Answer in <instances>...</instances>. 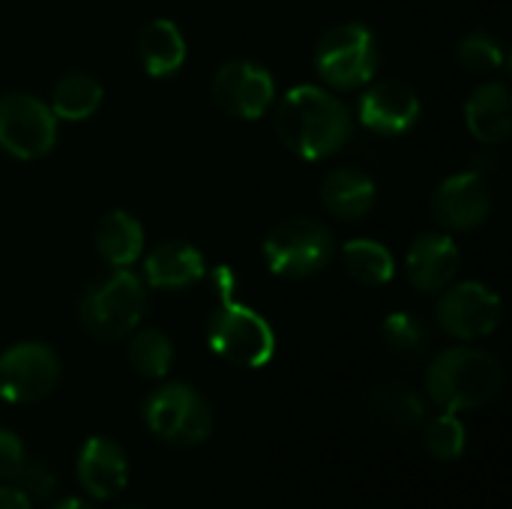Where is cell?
<instances>
[{
  "instance_id": "obj_1",
  "label": "cell",
  "mask_w": 512,
  "mask_h": 509,
  "mask_svg": "<svg viewBox=\"0 0 512 509\" xmlns=\"http://www.w3.org/2000/svg\"><path fill=\"white\" fill-rule=\"evenodd\" d=\"M279 141L306 162L327 159L351 138V111L333 93L303 84L285 93L273 117Z\"/></svg>"
},
{
  "instance_id": "obj_2",
  "label": "cell",
  "mask_w": 512,
  "mask_h": 509,
  "mask_svg": "<svg viewBox=\"0 0 512 509\" xmlns=\"http://www.w3.org/2000/svg\"><path fill=\"white\" fill-rule=\"evenodd\" d=\"M429 399L450 411H477L504 390V369L495 354L480 348H450L438 354L426 372Z\"/></svg>"
},
{
  "instance_id": "obj_3",
  "label": "cell",
  "mask_w": 512,
  "mask_h": 509,
  "mask_svg": "<svg viewBox=\"0 0 512 509\" xmlns=\"http://www.w3.org/2000/svg\"><path fill=\"white\" fill-rule=\"evenodd\" d=\"M144 309H147L144 282L129 267H117L111 276L93 282L81 294L78 318L93 339L117 342L126 339L141 324Z\"/></svg>"
},
{
  "instance_id": "obj_4",
  "label": "cell",
  "mask_w": 512,
  "mask_h": 509,
  "mask_svg": "<svg viewBox=\"0 0 512 509\" xmlns=\"http://www.w3.org/2000/svg\"><path fill=\"white\" fill-rule=\"evenodd\" d=\"M144 426L162 444L177 447V450H192L210 438L213 408L192 384L171 381L147 396Z\"/></svg>"
},
{
  "instance_id": "obj_5",
  "label": "cell",
  "mask_w": 512,
  "mask_h": 509,
  "mask_svg": "<svg viewBox=\"0 0 512 509\" xmlns=\"http://www.w3.org/2000/svg\"><path fill=\"white\" fill-rule=\"evenodd\" d=\"M261 252L273 276L309 279L330 267L336 255V237L324 222L297 216V219H285L282 225H276L267 234Z\"/></svg>"
},
{
  "instance_id": "obj_6",
  "label": "cell",
  "mask_w": 512,
  "mask_h": 509,
  "mask_svg": "<svg viewBox=\"0 0 512 509\" xmlns=\"http://www.w3.org/2000/svg\"><path fill=\"white\" fill-rule=\"evenodd\" d=\"M207 345L231 366L261 369L276 354V333L258 312L225 300L207 321Z\"/></svg>"
},
{
  "instance_id": "obj_7",
  "label": "cell",
  "mask_w": 512,
  "mask_h": 509,
  "mask_svg": "<svg viewBox=\"0 0 512 509\" xmlns=\"http://www.w3.org/2000/svg\"><path fill=\"white\" fill-rule=\"evenodd\" d=\"M381 66V48L366 24H339L324 33L315 51L318 75L336 90L366 87Z\"/></svg>"
},
{
  "instance_id": "obj_8",
  "label": "cell",
  "mask_w": 512,
  "mask_h": 509,
  "mask_svg": "<svg viewBox=\"0 0 512 509\" xmlns=\"http://www.w3.org/2000/svg\"><path fill=\"white\" fill-rule=\"evenodd\" d=\"M57 144V117L51 105L30 93L0 99V147L15 159H39Z\"/></svg>"
},
{
  "instance_id": "obj_9",
  "label": "cell",
  "mask_w": 512,
  "mask_h": 509,
  "mask_svg": "<svg viewBox=\"0 0 512 509\" xmlns=\"http://www.w3.org/2000/svg\"><path fill=\"white\" fill-rule=\"evenodd\" d=\"M60 381L57 351L45 342H18L0 354V396L12 405H33Z\"/></svg>"
},
{
  "instance_id": "obj_10",
  "label": "cell",
  "mask_w": 512,
  "mask_h": 509,
  "mask_svg": "<svg viewBox=\"0 0 512 509\" xmlns=\"http://www.w3.org/2000/svg\"><path fill=\"white\" fill-rule=\"evenodd\" d=\"M501 297L480 282H459L444 288L438 303V324L447 336L474 342L492 336L501 324Z\"/></svg>"
},
{
  "instance_id": "obj_11",
  "label": "cell",
  "mask_w": 512,
  "mask_h": 509,
  "mask_svg": "<svg viewBox=\"0 0 512 509\" xmlns=\"http://www.w3.org/2000/svg\"><path fill=\"white\" fill-rule=\"evenodd\" d=\"M213 102L237 120H258L276 99L273 75L252 60H231L213 78Z\"/></svg>"
},
{
  "instance_id": "obj_12",
  "label": "cell",
  "mask_w": 512,
  "mask_h": 509,
  "mask_svg": "<svg viewBox=\"0 0 512 509\" xmlns=\"http://www.w3.org/2000/svg\"><path fill=\"white\" fill-rule=\"evenodd\" d=\"M492 213V192L483 174L465 171L447 177L432 195V216L447 231H474Z\"/></svg>"
},
{
  "instance_id": "obj_13",
  "label": "cell",
  "mask_w": 512,
  "mask_h": 509,
  "mask_svg": "<svg viewBox=\"0 0 512 509\" xmlns=\"http://www.w3.org/2000/svg\"><path fill=\"white\" fill-rule=\"evenodd\" d=\"M420 96L405 81H378L360 96V123L378 135H402L420 120Z\"/></svg>"
},
{
  "instance_id": "obj_14",
  "label": "cell",
  "mask_w": 512,
  "mask_h": 509,
  "mask_svg": "<svg viewBox=\"0 0 512 509\" xmlns=\"http://www.w3.org/2000/svg\"><path fill=\"white\" fill-rule=\"evenodd\" d=\"M75 468H78L81 489L96 501L117 498L129 483V459L123 447L105 435H93L84 441Z\"/></svg>"
},
{
  "instance_id": "obj_15",
  "label": "cell",
  "mask_w": 512,
  "mask_h": 509,
  "mask_svg": "<svg viewBox=\"0 0 512 509\" xmlns=\"http://www.w3.org/2000/svg\"><path fill=\"white\" fill-rule=\"evenodd\" d=\"M408 279L423 294H441L462 270V252L447 234H420L405 261Z\"/></svg>"
},
{
  "instance_id": "obj_16",
  "label": "cell",
  "mask_w": 512,
  "mask_h": 509,
  "mask_svg": "<svg viewBox=\"0 0 512 509\" xmlns=\"http://www.w3.org/2000/svg\"><path fill=\"white\" fill-rule=\"evenodd\" d=\"M204 276V255L180 240L159 243L144 258V279L159 291H183L201 282Z\"/></svg>"
},
{
  "instance_id": "obj_17",
  "label": "cell",
  "mask_w": 512,
  "mask_h": 509,
  "mask_svg": "<svg viewBox=\"0 0 512 509\" xmlns=\"http://www.w3.org/2000/svg\"><path fill=\"white\" fill-rule=\"evenodd\" d=\"M465 123L483 144H504L512 135V99L504 84H483L465 105Z\"/></svg>"
},
{
  "instance_id": "obj_18",
  "label": "cell",
  "mask_w": 512,
  "mask_h": 509,
  "mask_svg": "<svg viewBox=\"0 0 512 509\" xmlns=\"http://www.w3.org/2000/svg\"><path fill=\"white\" fill-rule=\"evenodd\" d=\"M324 207L342 222H360L375 207V183L360 168H336L321 183Z\"/></svg>"
},
{
  "instance_id": "obj_19",
  "label": "cell",
  "mask_w": 512,
  "mask_h": 509,
  "mask_svg": "<svg viewBox=\"0 0 512 509\" xmlns=\"http://www.w3.org/2000/svg\"><path fill=\"white\" fill-rule=\"evenodd\" d=\"M138 57L147 75L153 78L174 75L186 60V39L180 27L168 18H153L150 24H144L138 36Z\"/></svg>"
},
{
  "instance_id": "obj_20",
  "label": "cell",
  "mask_w": 512,
  "mask_h": 509,
  "mask_svg": "<svg viewBox=\"0 0 512 509\" xmlns=\"http://www.w3.org/2000/svg\"><path fill=\"white\" fill-rule=\"evenodd\" d=\"M96 252L111 267H132L144 252V228L126 210H111L96 225Z\"/></svg>"
},
{
  "instance_id": "obj_21",
  "label": "cell",
  "mask_w": 512,
  "mask_h": 509,
  "mask_svg": "<svg viewBox=\"0 0 512 509\" xmlns=\"http://www.w3.org/2000/svg\"><path fill=\"white\" fill-rule=\"evenodd\" d=\"M102 84L87 75V72H69L54 84L51 93V111L57 120H69V123H81L87 117H93L102 105Z\"/></svg>"
},
{
  "instance_id": "obj_22",
  "label": "cell",
  "mask_w": 512,
  "mask_h": 509,
  "mask_svg": "<svg viewBox=\"0 0 512 509\" xmlns=\"http://www.w3.org/2000/svg\"><path fill=\"white\" fill-rule=\"evenodd\" d=\"M342 258H345L348 276L360 285H369V288L387 285L396 273L393 252L378 240H351V243H345Z\"/></svg>"
},
{
  "instance_id": "obj_23",
  "label": "cell",
  "mask_w": 512,
  "mask_h": 509,
  "mask_svg": "<svg viewBox=\"0 0 512 509\" xmlns=\"http://www.w3.org/2000/svg\"><path fill=\"white\" fill-rule=\"evenodd\" d=\"M372 414L393 429H420L426 423V402L408 387H378L369 396Z\"/></svg>"
},
{
  "instance_id": "obj_24",
  "label": "cell",
  "mask_w": 512,
  "mask_h": 509,
  "mask_svg": "<svg viewBox=\"0 0 512 509\" xmlns=\"http://www.w3.org/2000/svg\"><path fill=\"white\" fill-rule=\"evenodd\" d=\"M174 363V342L165 330L147 327V330H132L129 339V366L141 378H165Z\"/></svg>"
},
{
  "instance_id": "obj_25",
  "label": "cell",
  "mask_w": 512,
  "mask_h": 509,
  "mask_svg": "<svg viewBox=\"0 0 512 509\" xmlns=\"http://www.w3.org/2000/svg\"><path fill=\"white\" fill-rule=\"evenodd\" d=\"M423 447L435 462H456L468 447V429L456 414L444 411L423 423Z\"/></svg>"
},
{
  "instance_id": "obj_26",
  "label": "cell",
  "mask_w": 512,
  "mask_h": 509,
  "mask_svg": "<svg viewBox=\"0 0 512 509\" xmlns=\"http://www.w3.org/2000/svg\"><path fill=\"white\" fill-rule=\"evenodd\" d=\"M381 333H384V342L399 351V354H423L429 348V330L420 318H414L411 312H393L384 318L381 324Z\"/></svg>"
},
{
  "instance_id": "obj_27",
  "label": "cell",
  "mask_w": 512,
  "mask_h": 509,
  "mask_svg": "<svg viewBox=\"0 0 512 509\" xmlns=\"http://www.w3.org/2000/svg\"><path fill=\"white\" fill-rule=\"evenodd\" d=\"M456 57H459V63H462L468 72L483 75V72L501 69V63H504V48H501V42H498L495 36L477 30V33H471V36H465V39L459 42Z\"/></svg>"
},
{
  "instance_id": "obj_28",
  "label": "cell",
  "mask_w": 512,
  "mask_h": 509,
  "mask_svg": "<svg viewBox=\"0 0 512 509\" xmlns=\"http://www.w3.org/2000/svg\"><path fill=\"white\" fill-rule=\"evenodd\" d=\"M15 486L30 501H45V498H51L57 492V477H54V471L45 462H30L27 459V465H24L21 477L15 480Z\"/></svg>"
},
{
  "instance_id": "obj_29",
  "label": "cell",
  "mask_w": 512,
  "mask_h": 509,
  "mask_svg": "<svg viewBox=\"0 0 512 509\" xmlns=\"http://www.w3.org/2000/svg\"><path fill=\"white\" fill-rule=\"evenodd\" d=\"M27 465V450L21 438L9 429H0V483H15Z\"/></svg>"
},
{
  "instance_id": "obj_30",
  "label": "cell",
  "mask_w": 512,
  "mask_h": 509,
  "mask_svg": "<svg viewBox=\"0 0 512 509\" xmlns=\"http://www.w3.org/2000/svg\"><path fill=\"white\" fill-rule=\"evenodd\" d=\"M0 509H33V501L15 483H3L0 486Z\"/></svg>"
},
{
  "instance_id": "obj_31",
  "label": "cell",
  "mask_w": 512,
  "mask_h": 509,
  "mask_svg": "<svg viewBox=\"0 0 512 509\" xmlns=\"http://www.w3.org/2000/svg\"><path fill=\"white\" fill-rule=\"evenodd\" d=\"M51 509H96L93 504H87V501H81V498H66V501H60L57 507Z\"/></svg>"
},
{
  "instance_id": "obj_32",
  "label": "cell",
  "mask_w": 512,
  "mask_h": 509,
  "mask_svg": "<svg viewBox=\"0 0 512 509\" xmlns=\"http://www.w3.org/2000/svg\"><path fill=\"white\" fill-rule=\"evenodd\" d=\"M120 509H144V507H138V504H126V507H120Z\"/></svg>"
}]
</instances>
